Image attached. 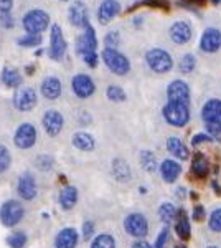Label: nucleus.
Instances as JSON below:
<instances>
[{
    "instance_id": "f257e3e1",
    "label": "nucleus",
    "mask_w": 221,
    "mask_h": 248,
    "mask_svg": "<svg viewBox=\"0 0 221 248\" xmlns=\"http://www.w3.org/2000/svg\"><path fill=\"white\" fill-rule=\"evenodd\" d=\"M101 62L116 77H126L131 71V60L118 48H104L101 51Z\"/></svg>"
},
{
    "instance_id": "f03ea898",
    "label": "nucleus",
    "mask_w": 221,
    "mask_h": 248,
    "mask_svg": "<svg viewBox=\"0 0 221 248\" xmlns=\"http://www.w3.org/2000/svg\"><path fill=\"white\" fill-rule=\"evenodd\" d=\"M22 27H23V30H25V33L43 35V31H46L51 27L50 14L43 9L28 10L22 17Z\"/></svg>"
},
{
    "instance_id": "7ed1b4c3",
    "label": "nucleus",
    "mask_w": 221,
    "mask_h": 248,
    "mask_svg": "<svg viewBox=\"0 0 221 248\" xmlns=\"http://www.w3.org/2000/svg\"><path fill=\"white\" fill-rule=\"evenodd\" d=\"M162 116L167 121L168 126L174 127H183L190 123L192 113H190V105L185 103H175V101H167V105L162 108Z\"/></svg>"
},
{
    "instance_id": "20e7f679",
    "label": "nucleus",
    "mask_w": 221,
    "mask_h": 248,
    "mask_svg": "<svg viewBox=\"0 0 221 248\" xmlns=\"http://www.w3.org/2000/svg\"><path fill=\"white\" fill-rule=\"evenodd\" d=\"M48 58L53 62H61L68 53V42L63 33V29L59 23H51L50 27V45L46 48Z\"/></svg>"
},
{
    "instance_id": "39448f33",
    "label": "nucleus",
    "mask_w": 221,
    "mask_h": 248,
    "mask_svg": "<svg viewBox=\"0 0 221 248\" xmlns=\"http://www.w3.org/2000/svg\"><path fill=\"white\" fill-rule=\"evenodd\" d=\"M146 63L157 75L170 73L174 68V58L163 48H150L146 53Z\"/></svg>"
},
{
    "instance_id": "423d86ee",
    "label": "nucleus",
    "mask_w": 221,
    "mask_h": 248,
    "mask_svg": "<svg viewBox=\"0 0 221 248\" xmlns=\"http://www.w3.org/2000/svg\"><path fill=\"white\" fill-rule=\"evenodd\" d=\"M25 217V209L18 201L9 199L0 205V223L7 229H14Z\"/></svg>"
},
{
    "instance_id": "0eeeda50",
    "label": "nucleus",
    "mask_w": 221,
    "mask_h": 248,
    "mask_svg": "<svg viewBox=\"0 0 221 248\" xmlns=\"http://www.w3.org/2000/svg\"><path fill=\"white\" fill-rule=\"evenodd\" d=\"M12 105L20 113H30L33 111L38 105V94L35 91V88L31 86H23L15 90L14 99H12Z\"/></svg>"
},
{
    "instance_id": "6e6552de",
    "label": "nucleus",
    "mask_w": 221,
    "mask_h": 248,
    "mask_svg": "<svg viewBox=\"0 0 221 248\" xmlns=\"http://www.w3.org/2000/svg\"><path fill=\"white\" fill-rule=\"evenodd\" d=\"M38 133L31 123H22L14 133V144L20 151H27L37 144Z\"/></svg>"
},
{
    "instance_id": "1a4fd4ad",
    "label": "nucleus",
    "mask_w": 221,
    "mask_h": 248,
    "mask_svg": "<svg viewBox=\"0 0 221 248\" xmlns=\"http://www.w3.org/2000/svg\"><path fill=\"white\" fill-rule=\"evenodd\" d=\"M124 230H126L127 235L134 237L135 240L144 238L148 233V222L146 215L140 214V212L129 214L126 220H124Z\"/></svg>"
},
{
    "instance_id": "9d476101",
    "label": "nucleus",
    "mask_w": 221,
    "mask_h": 248,
    "mask_svg": "<svg viewBox=\"0 0 221 248\" xmlns=\"http://www.w3.org/2000/svg\"><path fill=\"white\" fill-rule=\"evenodd\" d=\"M71 90L76 98L79 99H89L96 93V83L89 75L78 73L71 78Z\"/></svg>"
},
{
    "instance_id": "9b49d317",
    "label": "nucleus",
    "mask_w": 221,
    "mask_h": 248,
    "mask_svg": "<svg viewBox=\"0 0 221 248\" xmlns=\"http://www.w3.org/2000/svg\"><path fill=\"white\" fill-rule=\"evenodd\" d=\"M68 22L74 27V29H86L89 25V10H88V5L83 2V0H74L73 3L68 9Z\"/></svg>"
},
{
    "instance_id": "f8f14e48",
    "label": "nucleus",
    "mask_w": 221,
    "mask_h": 248,
    "mask_svg": "<svg viewBox=\"0 0 221 248\" xmlns=\"http://www.w3.org/2000/svg\"><path fill=\"white\" fill-rule=\"evenodd\" d=\"M74 50L79 57H83L84 53H89V51H98V33L91 23L86 29H83L79 37L76 38Z\"/></svg>"
},
{
    "instance_id": "ddd939ff",
    "label": "nucleus",
    "mask_w": 221,
    "mask_h": 248,
    "mask_svg": "<svg viewBox=\"0 0 221 248\" xmlns=\"http://www.w3.org/2000/svg\"><path fill=\"white\" fill-rule=\"evenodd\" d=\"M168 37L172 42L178 46H183L187 43H190L192 37H193V29L187 20H177L168 29Z\"/></svg>"
},
{
    "instance_id": "4468645a",
    "label": "nucleus",
    "mask_w": 221,
    "mask_h": 248,
    "mask_svg": "<svg viewBox=\"0 0 221 248\" xmlns=\"http://www.w3.org/2000/svg\"><path fill=\"white\" fill-rule=\"evenodd\" d=\"M42 124L45 133L50 138H56V136L61 134L63 127H65V118L58 109H48L42 116Z\"/></svg>"
},
{
    "instance_id": "2eb2a0df",
    "label": "nucleus",
    "mask_w": 221,
    "mask_h": 248,
    "mask_svg": "<svg viewBox=\"0 0 221 248\" xmlns=\"http://www.w3.org/2000/svg\"><path fill=\"white\" fill-rule=\"evenodd\" d=\"M190 86L183 79H172L167 86V98L168 101L175 103H185V105H190Z\"/></svg>"
},
{
    "instance_id": "dca6fc26",
    "label": "nucleus",
    "mask_w": 221,
    "mask_h": 248,
    "mask_svg": "<svg viewBox=\"0 0 221 248\" xmlns=\"http://www.w3.org/2000/svg\"><path fill=\"white\" fill-rule=\"evenodd\" d=\"M120 12H122V5L119 0H103L96 10V18L101 25H109Z\"/></svg>"
},
{
    "instance_id": "f3484780",
    "label": "nucleus",
    "mask_w": 221,
    "mask_h": 248,
    "mask_svg": "<svg viewBox=\"0 0 221 248\" xmlns=\"http://www.w3.org/2000/svg\"><path fill=\"white\" fill-rule=\"evenodd\" d=\"M198 46L203 53H208V55H213V53H216V51H220L221 31L218 29H215V27H208L202 33V37H200Z\"/></svg>"
},
{
    "instance_id": "a211bd4d",
    "label": "nucleus",
    "mask_w": 221,
    "mask_h": 248,
    "mask_svg": "<svg viewBox=\"0 0 221 248\" xmlns=\"http://www.w3.org/2000/svg\"><path fill=\"white\" fill-rule=\"evenodd\" d=\"M17 192L20 195V199L25 202H31L38 194V186L35 177L30 174V172H23L22 175L18 177L17 182Z\"/></svg>"
},
{
    "instance_id": "6ab92c4d",
    "label": "nucleus",
    "mask_w": 221,
    "mask_h": 248,
    "mask_svg": "<svg viewBox=\"0 0 221 248\" xmlns=\"http://www.w3.org/2000/svg\"><path fill=\"white\" fill-rule=\"evenodd\" d=\"M40 93L48 101H55V99L61 98L63 94V83L58 77H45L40 83Z\"/></svg>"
},
{
    "instance_id": "aec40b11",
    "label": "nucleus",
    "mask_w": 221,
    "mask_h": 248,
    "mask_svg": "<svg viewBox=\"0 0 221 248\" xmlns=\"http://www.w3.org/2000/svg\"><path fill=\"white\" fill-rule=\"evenodd\" d=\"M159 172L162 175L163 182L167 184H175L177 179L182 174V164H178L175 159H163L159 164Z\"/></svg>"
},
{
    "instance_id": "412c9836",
    "label": "nucleus",
    "mask_w": 221,
    "mask_h": 248,
    "mask_svg": "<svg viewBox=\"0 0 221 248\" xmlns=\"http://www.w3.org/2000/svg\"><path fill=\"white\" fill-rule=\"evenodd\" d=\"M79 242V233L73 227L59 230L55 237V248H76Z\"/></svg>"
},
{
    "instance_id": "4be33fe9",
    "label": "nucleus",
    "mask_w": 221,
    "mask_h": 248,
    "mask_svg": "<svg viewBox=\"0 0 221 248\" xmlns=\"http://www.w3.org/2000/svg\"><path fill=\"white\" fill-rule=\"evenodd\" d=\"M202 119L205 123L221 124V99H208L202 108Z\"/></svg>"
},
{
    "instance_id": "5701e85b",
    "label": "nucleus",
    "mask_w": 221,
    "mask_h": 248,
    "mask_svg": "<svg viewBox=\"0 0 221 248\" xmlns=\"http://www.w3.org/2000/svg\"><path fill=\"white\" fill-rule=\"evenodd\" d=\"M0 81L5 88L10 90H18L23 85V77L20 75V71L14 66H3L2 73H0Z\"/></svg>"
},
{
    "instance_id": "b1692460",
    "label": "nucleus",
    "mask_w": 221,
    "mask_h": 248,
    "mask_svg": "<svg viewBox=\"0 0 221 248\" xmlns=\"http://www.w3.org/2000/svg\"><path fill=\"white\" fill-rule=\"evenodd\" d=\"M175 233L182 242H188L192 237V225H190V218H188L187 212L183 209H178L177 212V218H175Z\"/></svg>"
},
{
    "instance_id": "393cba45",
    "label": "nucleus",
    "mask_w": 221,
    "mask_h": 248,
    "mask_svg": "<svg viewBox=\"0 0 221 248\" xmlns=\"http://www.w3.org/2000/svg\"><path fill=\"white\" fill-rule=\"evenodd\" d=\"M210 170H211V166H210V161L206 159V155H203L202 153H196L192 159V175L196 179H206L210 175Z\"/></svg>"
},
{
    "instance_id": "a878e982",
    "label": "nucleus",
    "mask_w": 221,
    "mask_h": 248,
    "mask_svg": "<svg viewBox=\"0 0 221 248\" xmlns=\"http://www.w3.org/2000/svg\"><path fill=\"white\" fill-rule=\"evenodd\" d=\"M167 151L174 155L178 161H187L188 155H190V151H188L187 144H185L178 136H170L167 139Z\"/></svg>"
},
{
    "instance_id": "bb28decb",
    "label": "nucleus",
    "mask_w": 221,
    "mask_h": 248,
    "mask_svg": "<svg viewBox=\"0 0 221 248\" xmlns=\"http://www.w3.org/2000/svg\"><path fill=\"white\" fill-rule=\"evenodd\" d=\"M71 142L78 151H83V153H92L96 149V139L92 138V134L86 133V131H78V133L73 134L71 138Z\"/></svg>"
},
{
    "instance_id": "cd10ccee",
    "label": "nucleus",
    "mask_w": 221,
    "mask_h": 248,
    "mask_svg": "<svg viewBox=\"0 0 221 248\" xmlns=\"http://www.w3.org/2000/svg\"><path fill=\"white\" fill-rule=\"evenodd\" d=\"M78 199H79V194H78V189L74 186H66L59 190V205H61L63 210H71L74 209V205L78 203Z\"/></svg>"
},
{
    "instance_id": "c85d7f7f",
    "label": "nucleus",
    "mask_w": 221,
    "mask_h": 248,
    "mask_svg": "<svg viewBox=\"0 0 221 248\" xmlns=\"http://www.w3.org/2000/svg\"><path fill=\"white\" fill-rule=\"evenodd\" d=\"M111 172L119 182H127L131 179V167L124 159H114L111 166Z\"/></svg>"
},
{
    "instance_id": "c756f323",
    "label": "nucleus",
    "mask_w": 221,
    "mask_h": 248,
    "mask_svg": "<svg viewBox=\"0 0 221 248\" xmlns=\"http://www.w3.org/2000/svg\"><path fill=\"white\" fill-rule=\"evenodd\" d=\"M177 210L175 209V205L174 203H170V202H163V203H160V207H159V218H160V222L163 223V225H170V223H174L175 222V218H177Z\"/></svg>"
},
{
    "instance_id": "7c9ffc66",
    "label": "nucleus",
    "mask_w": 221,
    "mask_h": 248,
    "mask_svg": "<svg viewBox=\"0 0 221 248\" xmlns=\"http://www.w3.org/2000/svg\"><path fill=\"white\" fill-rule=\"evenodd\" d=\"M43 43V35L35 33H23L22 37L17 38V45L20 48H27V50H33V48H40Z\"/></svg>"
},
{
    "instance_id": "2f4dec72",
    "label": "nucleus",
    "mask_w": 221,
    "mask_h": 248,
    "mask_svg": "<svg viewBox=\"0 0 221 248\" xmlns=\"http://www.w3.org/2000/svg\"><path fill=\"white\" fill-rule=\"evenodd\" d=\"M140 166L146 172H155L159 169V162H157V157L152 151H142L140 153Z\"/></svg>"
},
{
    "instance_id": "473e14b6",
    "label": "nucleus",
    "mask_w": 221,
    "mask_h": 248,
    "mask_svg": "<svg viewBox=\"0 0 221 248\" xmlns=\"http://www.w3.org/2000/svg\"><path fill=\"white\" fill-rule=\"evenodd\" d=\"M5 242L10 248H25L27 243H28V237H27L25 232L15 230V232H12L9 237H7Z\"/></svg>"
},
{
    "instance_id": "72a5a7b5",
    "label": "nucleus",
    "mask_w": 221,
    "mask_h": 248,
    "mask_svg": "<svg viewBox=\"0 0 221 248\" xmlns=\"http://www.w3.org/2000/svg\"><path fill=\"white\" fill-rule=\"evenodd\" d=\"M89 248H116V238L111 233H99L92 238Z\"/></svg>"
},
{
    "instance_id": "f704fd0d",
    "label": "nucleus",
    "mask_w": 221,
    "mask_h": 248,
    "mask_svg": "<svg viewBox=\"0 0 221 248\" xmlns=\"http://www.w3.org/2000/svg\"><path fill=\"white\" fill-rule=\"evenodd\" d=\"M106 96H107V99L112 103H122V101H126V98H127L126 91H124L119 85L107 86L106 88Z\"/></svg>"
},
{
    "instance_id": "c9c22d12",
    "label": "nucleus",
    "mask_w": 221,
    "mask_h": 248,
    "mask_svg": "<svg viewBox=\"0 0 221 248\" xmlns=\"http://www.w3.org/2000/svg\"><path fill=\"white\" fill-rule=\"evenodd\" d=\"M195 68H196L195 55H192V53L183 55L182 60H180V63H178V70L182 71L183 75H188V73H192V71H195Z\"/></svg>"
},
{
    "instance_id": "e433bc0d",
    "label": "nucleus",
    "mask_w": 221,
    "mask_h": 248,
    "mask_svg": "<svg viewBox=\"0 0 221 248\" xmlns=\"http://www.w3.org/2000/svg\"><path fill=\"white\" fill-rule=\"evenodd\" d=\"M208 229L215 233H221V207L215 209L208 217Z\"/></svg>"
},
{
    "instance_id": "4c0bfd02",
    "label": "nucleus",
    "mask_w": 221,
    "mask_h": 248,
    "mask_svg": "<svg viewBox=\"0 0 221 248\" xmlns=\"http://www.w3.org/2000/svg\"><path fill=\"white\" fill-rule=\"evenodd\" d=\"M120 42V33L119 30H109L106 35H104V48H119Z\"/></svg>"
},
{
    "instance_id": "58836bf2",
    "label": "nucleus",
    "mask_w": 221,
    "mask_h": 248,
    "mask_svg": "<svg viewBox=\"0 0 221 248\" xmlns=\"http://www.w3.org/2000/svg\"><path fill=\"white\" fill-rule=\"evenodd\" d=\"M12 166V154L5 146H0V174L7 172Z\"/></svg>"
},
{
    "instance_id": "ea45409f",
    "label": "nucleus",
    "mask_w": 221,
    "mask_h": 248,
    "mask_svg": "<svg viewBox=\"0 0 221 248\" xmlns=\"http://www.w3.org/2000/svg\"><path fill=\"white\" fill-rule=\"evenodd\" d=\"M35 164H37V167H38L40 170L48 172V170L53 169L55 159L51 157V155H48V154H40L38 157H37V161H35Z\"/></svg>"
},
{
    "instance_id": "a19ab883",
    "label": "nucleus",
    "mask_w": 221,
    "mask_h": 248,
    "mask_svg": "<svg viewBox=\"0 0 221 248\" xmlns=\"http://www.w3.org/2000/svg\"><path fill=\"white\" fill-rule=\"evenodd\" d=\"M0 27L3 30H12L15 27V18L12 10H0Z\"/></svg>"
},
{
    "instance_id": "79ce46f5",
    "label": "nucleus",
    "mask_w": 221,
    "mask_h": 248,
    "mask_svg": "<svg viewBox=\"0 0 221 248\" xmlns=\"http://www.w3.org/2000/svg\"><path fill=\"white\" fill-rule=\"evenodd\" d=\"M81 60L84 62V65L88 68H91V70H94V68H98L99 65V60H101V55H98V51H89V53H84Z\"/></svg>"
},
{
    "instance_id": "37998d69",
    "label": "nucleus",
    "mask_w": 221,
    "mask_h": 248,
    "mask_svg": "<svg viewBox=\"0 0 221 248\" xmlns=\"http://www.w3.org/2000/svg\"><path fill=\"white\" fill-rule=\"evenodd\" d=\"M206 126V133L211 136L213 141H220L221 142V124L218 123H205Z\"/></svg>"
},
{
    "instance_id": "c03bdc74",
    "label": "nucleus",
    "mask_w": 221,
    "mask_h": 248,
    "mask_svg": "<svg viewBox=\"0 0 221 248\" xmlns=\"http://www.w3.org/2000/svg\"><path fill=\"white\" fill-rule=\"evenodd\" d=\"M168 237H170V230H168V227L165 225L162 229V232L157 235V240H155V243L152 247H154V248H165L167 242H168Z\"/></svg>"
},
{
    "instance_id": "a18cd8bd",
    "label": "nucleus",
    "mask_w": 221,
    "mask_h": 248,
    "mask_svg": "<svg viewBox=\"0 0 221 248\" xmlns=\"http://www.w3.org/2000/svg\"><path fill=\"white\" fill-rule=\"evenodd\" d=\"M140 5L154 7V9H165V10L170 9V3H168V0H140L137 7H140Z\"/></svg>"
},
{
    "instance_id": "49530a36",
    "label": "nucleus",
    "mask_w": 221,
    "mask_h": 248,
    "mask_svg": "<svg viewBox=\"0 0 221 248\" xmlns=\"http://www.w3.org/2000/svg\"><path fill=\"white\" fill-rule=\"evenodd\" d=\"M96 233V225L92 220H86L83 222V227H81V235H83V240H91L92 235Z\"/></svg>"
},
{
    "instance_id": "de8ad7c7",
    "label": "nucleus",
    "mask_w": 221,
    "mask_h": 248,
    "mask_svg": "<svg viewBox=\"0 0 221 248\" xmlns=\"http://www.w3.org/2000/svg\"><path fill=\"white\" fill-rule=\"evenodd\" d=\"M192 218H193L195 222H203V220L206 218V210H205V207L202 205V203H196V205H193Z\"/></svg>"
},
{
    "instance_id": "09e8293b",
    "label": "nucleus",
    "mask_w": 221,
    "mask_h": 248,
    "mask_svg": "<svg viewBox=\"0 0 221 248\" xmlns=\"http://www.w3.org/2000/svg\"><path fill=\"white\" fill-rule=\"evenodd\" d=\"M205 142H213V138L208 133H198L192 138V146L193 147H198L200 144H205Z\"/></svg>"
},
{
    "instance_id": "8fccbe9b",
    "label": "nucleus",
    "mask_w": 221,
    "mask_h": 248,
    "mask_svg": "<svg viewBox=\"0 0 221 248\" xmlns=\"http://www.w3.org/2000/svg\"><path fill=\"white\" fill-rule=\"evenodd\" d=\"M208 0H182L183 7H203Z\"/></svg>"
},
{
    "instance_id": "3c124183",
    "label": "nucleus",
    "mask_w": 221,
    "mask_h": 248,
    "mask_svg": "<svg viewBox=\"0 0 221 248\" xmlns=\"http://www.w3.org/2000/svg\"><path fill=\"white\" fill-rule=\"evenodd\" d=\"M131 248H154L150 245V243L147 242V240H144V238H139V240H135L134 243H132V247Z\"/></svg>"
},
{
    "instance_id": "603ef678",
    "label": "nucleus",
    "mask_w": 221,
    "mask_h": 248,
    "mask_svg": "<svg viewBox=\"0 0 221 248\" xmlns=\"http://www.w3.org/2000/svg\"><path fill=\"white\" fill-rule=\"evenodd\" d=\"M15 0H0V10H12Z\"/></svg>"
},
{
    "instance_id": "864d4df0",
    "label": "nucleus",
    "mask_w": 221,
    "mask_h": 248,
    "mask_svg": "<svg viewBox=\"0 0 221 248\" xmlns=\"http://www.w3.org/2000/svg\"><path fill=\"white\" fill-rule=\"evenodd\" d=\"M211 189L216 192V195H221V186L218 184V181H213L211 182Z\"/></svg>"
},
{
    "instance_id": "5fc2aeb1",
    "label": "nucleus",
    "mask_w": 221,
    "mask_h": 248,
    "mask_svg": "<svg viewBox=\"0 0 221 248\" xmlns=\"http://www.w3.org/2000/svg\"><path fill=\"white\" fill-rule=\"evenodd\" d=\"M142 23H144V17H134V20H132V25L137 27V29L142 25Z\"/></svg>"
},
{
    "instance_id": "6e6d98bb",
    "label": "nucleus",
    "mask_w": 221,
    "mask_h": 248,
    "mask_svg": "<svg viewBox=\"0 0 221 248\" xmlns=\"http://www.w3.org/2000/svg\"><path fill=\"white\" fill-rule=\"evenodd\" d=\"M79 121H81V123H86V126H88V124L91 123V118H89V116H88V114H86V113H84V111H83V114L79 116Z\"/></svg>"
},
{
    "instance_id": "4d7b16f0",
    "label": "nucleus",
    "mask_w": 221,
    "mask_h": 248,
    "mask_svg": "<svg viewBox=\"0 0 221 248\" xmlns=\"http://www.w3.org/2000/svg\"><path fill=\"white\" fill-rule=\"evenodd\" d=\"M177 195H178L180 199H185L188 195V192H185L183 187H178V189H177Z\"/></svg>"
},
{
    "instance_id": "13d9d810",
    "label": "nucleus",
    "mask_w": 221,
    "mask_h": 248,
    "mask_svg": "<svg viewBox=\"0 0 221 248\" xmlns=\"http://www.w3.org/2000/svg\"><path fill=\"white\" fill-rule=\"evenodd\" d=\"M25 70H27V75H33V73H35V71H33V70H35V66H33V65H31V66H27Z\"/></svg>"
},
{
    "instance_id": "bf43d9fd",
    "label": "nucleus",
    "mask_w": 221,
    "mask_h": 248,
    "mask_svg": "<svg viewBox=\"0 0 221 248\" xmlns=\"http://www.w3.org/2000/svg\"><path fill=\"white\" fill-rule=\"evenodd\" d=\"M188 195H190V197L193 199V201H196V199H198V194H196V192H190Z\"/></svg>"
},
{
    "instance_id": "052dcab7",
    "label": "nucleus",
    "mask_w": 221,
    "mask_h": 248,
    "mask_svg": "<svg viewBox=\"0 0 221 248\" xmlns=\"http://www.w3.org/2000/svg\"><path fill=\"white\" fill-rule=\"evenodd\" d=\"M174 248H188V247L185 245V243H178V245H175Z\"/></svg>"
},
{
    "instance_id": "680f3d73",
    "label": "nucleus",
    "mask_w": 221,
    "mask_h": 248,
    "mask_svg": "<svg viewBox=\"0 0 221 248\" xmlns=\"http://www.w3.org/2000/svg\"><path fill=\"white\" fill-rule=\"evenodd\" d=\"M211 3H213V5H220L221 0H211Z\"/></svg>"
},
{
    "instance_id": "e2e57ef3",
    "label": "nucleus",
    "mask_w": 221,
    "mask_h": 248,
    "mask_svg": "<svg viewBox=\"0 0 221 248\" xmlns=\"http://www.w3.org/2000/svg\"><path fill=\"white\" fill-rule=\"evenodd\" d=\"M208 248H218V247H215V245H211V247H208Z\"/></svg>"
},
{
    "instance_id": "0e129e2a",
    "label": "nucleus",
    "mask_w": 221,
    "mask_h": 248,
    "mask_svg": "<svg viewBox=\"0 0 221 248\" xmlns=\"http://www.w3.org/2000/svg\"><path fill=\"white\" fill-rule=\"evenodd\" d=\"M61 2H71V0H61Z\"/></svg>"
}]
</instances>
